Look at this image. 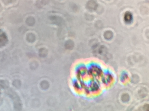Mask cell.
<instances>
[{"label": "cell", "instance_id": "6da1fadb", "mask_svg": "<svg viewBox=\"0 0 149 111\" xmlns=\"http://www.w3.org/2000/svg\"><path fill=\"white\" fill-rule=\"evenodd\" d=\"M125 21L127 22H130L132 20V15L129 12H127L125 14Z\"/></svg>", "mask_w": 149, "mask_h": 111}]
</instances>
